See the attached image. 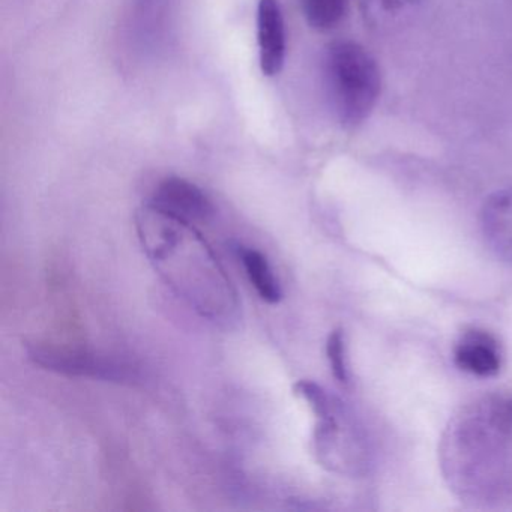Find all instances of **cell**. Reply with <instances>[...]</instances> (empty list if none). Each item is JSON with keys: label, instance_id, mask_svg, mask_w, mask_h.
<instances>
[{"label": "cell", "instance_id": "obj_3", "mask_svg": "<svg viewBox=\"0 0 512 512\" xmlns=\"http://www.w3.org/2000/svg\"><path fill=\"white\" fill-rule=\"evenodd\" d=\"M326 95L343 127L361 125L373 112L380 94V71L373 56L353 41H337L323 61Z\"/></svg>", "mask_w": 512, "mask_h": 512}, {"label": "cell", "instance_id": "obj_1", "mask_svg": "<svg viewBox=\"0 0 512 512\" xmlns=\"http://www.w3.org/2000/svg\"><path fill=\"white\" fill-rule=\"evenodd\" d=\"M440 464L461 502L479 508L512 502V430L500 421L491 397L469 404L449 421Z\"/></svg>", "mask_w": 512, "mask_h": 512}, {"label": "cell", "instance_id": "obj_4", "mask_svg": "<svg viewBox=\"0 0 512 512\" xmlns=\"http://www.w3.org/2000/svg\"><path fill=\"white\" fill-rule=\"evenodd\" d=\"M317 419L314 445L320 463L343 475H365L371 466L370 446L346 407L337 400L329 412Z\"/></svg>", "mask_w": 512, "mask_h": 512}, {"label": "cell", "instance_id": "obj_7", "mask_svg": "<svg viewBox=\"0 0 512 512\" xmlns=\"http://www.w3.org/2000/svg\"><path fill=\"white\" fill-rule=\"evenodd\" d=\"M257 43L262 73L277 76L286 59V28L278 0H260L257 7Z\"/></svg>", "mask_w": 512, "mask_h": 512}, {"label": "cell", "instance_id": "obj_12", "mask_svg": "<svg viewBox=\"0 0 512 512\" xmlns=\"http://www.w3.org/2000/svg\"><path fill=\"white\" fill-rule=\"evenodd\" d=\"M326 355H328L335 380H338L341 385H347L349 383V368H347L346 341H344V332L341 329H335L329 335L328 343H326Z\"/></svg>", "mask_w": 512, "mask_h": 512}, {"label": "cell", "instance_id": "obj_5", "mask_svg": "<svg viewBox=\"0 0 512 512\" xmlns=\"http://www.w3.org/2000/svg\"><path fill=\"white\" fill-rule=\"evenodd\" d=\"M149 205L188 223L208 221L214 205L202 188L182 178H167L158 185Z\"/></svg>", "mask_w": 512, "mask_h": 512}, {"label": "cell", "instance_id": "obj_2", "mask_svg": "<svg viewBox=\"0 0 512 512\" xmlns=\"http://www.w3.org/2000/svg\"><path fill=\"white\" fill-rule=\"evenodd\" d=\"M136 221L143 248L167 284L203 317L229 319L238 308L235 290L193 223L149 203Z\"/></svg>", "mask_w": 512, "mask_h": 512}, {"label": "cell", "instance_id": "obj_10", "mask_svg": "<svg viewBox=\"0 0 512 512\" xmlns=\"http://www.w3.org/2000/svg\"><path fill=\"white\" fill-rule=\"evenodd\" d=\"M239 259L244 265L245 272L250 278L260 298L268 304H278L281 301V287L272 272L268 259L260 251L253 248H238Z\"/></svg>", "mask_w": 512, "mask_h": 512}, {"label": "cell", "instance_id": "obj_13", "mask_svg": "<svg viewBox=\"0 0 512 512\" xmlns=\"http://www.w3.org/2000/svg\"><path fill=\"white\" fill-rule=\"evenodd\" d=\"M413 0H367V14L377 23L395 19L398 13H403Z\"/></svg>", "mask_w": 512, "mask_h": 512}, {"label": "cell", "instance_id": "obj_14", "mask_svg": "<svg viewBox=\"0 0 512 512\" xmlns=\"http://www.w3.org/2000/svg\"><path fill=\"white\" fill-rule=\"evenodd\" d=\"M491 400L500 421L512 430V397H491Z\"/></svg>", "mask_w": 512, "mask_h": 512}, {"label": "cell", "instance_id": "obj_6", "mask_svg": "<svg viewBox=\"0 0 512 512\" xmlns=\"http://www.w3.org/2000/svg\"><path fill=\"white\" fill-rule=\"evenodd\" d=\"M454 364L472 376H496L502 367V349L499 341L485 329H466L461 332L455 343Z\"/></svg>", "mask_w": 512, "mask_h": 512}, {"label": "cell", "instance_id": "obj_11", "mask_svg": "<svg viewBox=\"0 0 512 512\" xmlns=\"http://www.w3.org/2000/svg\"><path fill=\"white\" fill-rule=\"evenodd\" d=\"M302 8L311 28L331 31L346 16L349 0H302Z\"/></svg>", "mask_w": 512, "mask_h": 512}, {"label": "cell", "instance_id": "obj_9", "mask_svg": "<svg viewBox=\"0 0 512 512\" xmlns=\"http://www.w3.org/2000/svg\"><path fill=\"white\" fill-rule=\"evenodd\" d=\"M31 358L37 364L59 373L77 374V376H94L98 379H116L118 368L103 361H95L85 355L59 352L50 349H32Z\"/></svg>", "mask_w": 512, "mask_h": 512}, {"label": "cell", "instance_id": "obj_8", "mask_svg": "<svg viewBox=\"0 0 512 512\" xmlns=\"http://www.w3.org/2000/svg\"><path fill=\"white\" fill-rule=\"evenodd\" d=\"M481 227L490 250L503 262L512 263V188L497 191L485 200Z\"/></svg>", "mask_w": 512, "mask_h": 512}]
</instances>
